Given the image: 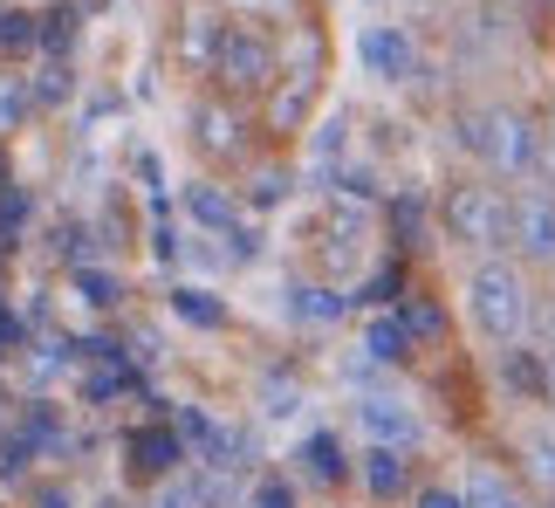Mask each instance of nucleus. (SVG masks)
Here are the masks:
<instances>
[{"label":"nucleus","mask_w":555,"mask_h":508,"mask_svg":"<svg viewBox=\"0 0 555 508\" xmlns=\"http://www.w3.org/2000/svg\"><path fill=\"white\" fill-rule=\"evenodd\" d=\"M466 316H474L480 336H494V344H515L528 330V282L515 262H480L466 275Z\"/></svg>","instance_id":"1"},{"label":"nucleus","mask_w":555,"mask_h":508,"mask_svg":"<svg viewBox=\"0 0 555 508\" xmlns=\"http://www.w3.org/2000/svg\"><path fill=\"white\" fill-rule=\"evenodd\" d=\"M446 234L466 247H501V241H515V206L494 186H453L446 193Z\"/></svg>","instance_id":"2"},{"label":"nucleus","mask_w":555,"mask_h":508,"mask_svg":"<svg viewBox=\"0 0 555 508\" xmlns=\"http://www.w3.org/2000/svg\"><path fill=\"white\" fill-rule=\"evenodd\" d=\"M460 138L474 144L494 173H535V124L521 111H480V117H466Z\"/></svg>","instance_id":"3"},{"label":"nucleus","mask_w":555,"mask_h":508,"mask_svg":"<svg viewBox=\"0 0 555 508\" xmlns=\"http://www.w3.org/2000/svg\"><path fill=\"white\" fill-rule=\"evenodd\" d=\"M212 69H220L233 90H261V82L274 76V49L254 28H227L220 49H212Z\"/></svg>","instance_id":"4"},{"label":"nucleus","mask_w":555,"mask_h":508,"mask_svg":"<svg viewBox=\"0 0 555 508\" xmlns=\"http://www.w3.org/2000/svg\"><path fill=\"white\" fill-rule=\"evenodd\" d=\"M357 62H364L377 82H404V76H412V62H418V49H412V35H404V28L371 21V28L357 35Z\"/></svg>","instance_id":"5"},{"label":"nucleus","mask_w":555,"mask_h":508,"mask_svg":"<svg viewBox=\"0 0 555 508\" xmlns=\"http://www.w3.org/2000/svg\"><path fill=\"white\" fill-rule=\"evenodd\" d=\"M357 427H364L371 447H418V433H425L404 398H364V406H357Z\"/></svg>","instance_id":"6"},{"label":"nucleus","mask_w":555,"mask_h":508,"mask_svg":"<svg viewBox=\"0 0 555 508\" xmlns=\"http://www.w3.org/2000/svg\"><path fill=\"white\" fill-rule=\"evenodd\" d=\"M124 460H131L138 474H152V481H172L179 460H185V440H179V427H138L124 440Z\"/></svg>","instance_id":"7"},{"label":"nucleus","mask_w":555,"mask_h":508,"mask_svg":"<svg viewBox=\"0 0 555 508\" xmlns=\"http://www.w3.org/2000/svg\"><path fill=\"white\" fill-rule=\"evenodd\" d=\"M515 247L535 254V262H555V200L548 193L515 200Z\"/></svg>","instance_id":"8"},{"label":"nucleus","mask_w":555,"mask_h":508,"mask_svg":"<svg viewBox=\"0 0 555 508\" xmlns=\"http://www.w3.org/2000/svg\"><path fill=\"white\" fill-rule=\"evenodd\" d=\"M172 316H179V323H192V330H227V303L206 282H179L172 289Z\"/></svg>","instance_id":"9"},{"label":"nucleus","mask_w":555,"mask_h":508,"mask_svg":"<svg viewBox=\"0 0 555 508\" xmlns=\"http://www.w3.org/2000/svg\"><path fill=\"white\" fill-rule=\"evenodd\" d=\"M404 481H412V468H404V447H371V454H364V488H371L377 501H398Z\"/></svg>","instance_id":"10"},{"label":"nucleus","mask_w":555,"mask_h":508,"mask_svg":"<svg viewBox=\"0 0 555 508\" xmlns=\"http://www.w3.org/2000/svg\"><path fill=\"white\" fill-rule=\"evenodd\" d=\"M364 351H371V365H404V357H412V330H404V316H371V323H364Z\"/></svg>","instance_id":"11"},{"label":"nucleus","mask_w":555,"mask_h":508,"mask_svg":"<svg viewBox=\"0 0 555 508\" xmlns=\"http://www.w3.org/2000/svg\"><path fill=\"white\" fill-rule=\"evenodd\" d=\"M295 460H302V474L315 481V488H336V481L350 474V468H344V447H336V433H309Z\"/></svg>","instance_id":"12"},{"label":"nucleus","mask_w":555,"mask_h":508,"mask_svg":"<svg viewBox=\"0 0 555 508\" xmlns=\"http://www.w3.org/2000/svg\"><path fill=\"white\" fill-rule=\"evenodd\" d=\"M185 214L206 227V234H227V227H241V214H233V200L220 193V186H185Z\"/></svg>","instance_id":"13"},{"label":"nucleus","mask_w":555,"mask_h":508,"mask_svg":"<svg viewBox=\"0 0 555 508\" xmlns=\"http://www.w3.org/2000/svg\"><path fill=\"white\" fill-rule=\"evenodd\" d=\"M288 316H295V323H336V316H344V295L315 289V282H295L288 289Z\"/></svg>","instance_id":"14"},{"label":"nucleus","mask_w":555,"mask_h":508,"mask_svg":"<svg viewBox=\"0 0 555 508\" xmlns=\"http://www.w3.org/2000/svg\"><path fill=\"white\" fill-rule=\"evenodd\" d=\"M41 41V21L28 8H0V55H21V49H35Z\"/></svg>","instance_id":"15"},{"label":"nucleus","mask_w":555,"mask_h":508,"mask_svg":"<svg viewBox=\"0 0 555 508\" xmlns=\"http://www.w3.org/2000/svg\"><path fill=\"white\" fill-rule=\"evenodd\" d=\"M501 378H507L515 392H528V398H542V392H548L542 357H528V351H507V357H501Z\"/></svg>","instance_id":"16"},{"label":"nucleus","mask_w":555,"mask_h":508,"mask_svg":"<svg viewBox=\"0 0 555 508\" xmlns=\"http://www.w3.org/2000/svg\"><path fill=\"white\" fill-rule=\"evenodd\" d=\"M192 124H199V144H206V152H233V111H227V103H199Z\"/></svg>","instance_id":"17"},{"label":"nucleus","mask_w":555,"mask_h":508,"mask_svg":"<svg viewBox=\"0 0 555 508\" xmlns=\"http://www.w3.org/2000/svg\"><path fill=\"white\" fill-rule=\"evenodd\" d=\"M28 214H35V200L21 193V186H0V254L14 247V234L28 227Z\"/></svg>","instance_id":"18"},{"label":"nucleus","mask_w":555,"mask_h":508,"mask_svg":"<svg viewBox=\"0 0 555 508\" xmlns=\"http://www.w3.org/2000/svg\"><path fill=\"white\" fill-rule=\"evenodd\" d=\"M466 508H528V501L507 488L501 474H474V481H466Z\"/></svg>","instance_id":"19"},{"label":"nucleus","mask_w":555,"mask_h":508,"mask_svg":"<svg viewBox=\"0 0 555 508\" xmlns=\"http://www.w3.org/2000/svg\"><path fill=\"white\" fill-rule=\"evenodd\" d=\"M261 412H268V419H288V412H302V385H295L288 371H274L268 385H261Z\"/></svg>","instance_id":"20"},{"label":"nucleus","mask_w":555,"mask_h":508,"mask_svg":"<svg viewBox=\"0 0 555 508\" xmlns=\"http://www.w3.org/2000/svg\"><path fill=\"white\" fill-rule=\"evenodd\" d=\"M76 295H82L90 309H111V303H124L117 275H103V268H76Z\"/></svg>","instance_id":"21"},{"label":"nucleus","mask_w":555,"mask_h":508,"mask_svg":"<svg viewBox=\"0 0 555 508\" xmlns=\"http://www.w3.org/2000/svg\"><path fill=\"white\" fill-rule=\"evenodd\" d=\"M398 316H404V330H412V336H446V316H439V303H404Z\"/></svg>","instance_id":"22"},{"label":"nucleus","mask_w":555,"mask_h":508,"mask_svg":"<svg viewBox=\"0 0 555 508\" xmlns=\"http://www.w3.org/2000/svg\"><path fill=\"white\" fill-rule=\"evenodd\" d=\"M35 454H41V447H35V440H28V433H14V440H0V474H8V481H14V474H28V460H35Z\"/></svg>","instance_id":"23"},{"label":"nucleus","mask_w":555,"mask_h":508,"mask_svg":"<svg viewBox=\"0 0 555 508\" xmlns=\"http://www.w3.org/2000/svg\"><path fill=\"white\" fill-rule=\"evenodd\" d=\"M302 103H309V76L295 82V90H282V97H274V124H295V117H302Z\"/></svg>","instance_id":"24"},{"label":"nucleus","mask_w":555,"mask_h":508,"mask_svg":"<svg viewBox=\"0 0 555 508\" xmlns=\"http://www.w3.org/2000/svg\"><path fill=\"white\" fill-rule=\"evenodd\" d=\"M152 508H199V495H192V481H165L152 495Z\"/></svg>","instance_id":"25"},{"label":"nucleus","mask_w":555,"mask_h":508,"mask_svg":"<svg viewBox=\"0 0 555 508\" xmlns=\"http://www.w3.org/2000/svg\"><path fill=\"white\" fill-rule=\"evenodd\" d=\"M254 508H295V488L288 481H261V488H254Z\"/></svg>","instance_id":"26"},{"label":"nucleus","mask_w":555,"mask_h":508,"mask_svg":"<svg viewBox=\"0 0 555 508\" xmlns=\"http://www.w3.org/2000/svg\"><path fill=\"white\" fill-rule=\"evenodd\" d=\"M391 220H398V234H404V241H412V234H418V220H425V214H418V200H412V193H404V200L391 206Z\"/></svg>","instance_id":"27"},{"label":"nucleus","mask_w":555,"mask_h":508,"mask_svg":"<svg viewBox=\"0 0 555 508\" xmlns=\"http://www.w3.org/2000/svg\"><path fill=\"white\" fill-rule=\"evenodd\" d=\"M282 193H288V179H282V173H261V179H254V206H274Z\"/></svg>","instance_id":"28"},{"label":"nucleus","mask_w":555,"mask_h":508,"mask_svg":"<svg viewBox=\"0 0 555 508\" xmlns=\"http://www.w3.org/2000/svg\"><path fill=\"white\" fill-rule=\"evenodd\" d=\"M41 41H49V49H55V55H62V49H69V14H55V21H49V28H41Z\"/></svg>","instance_id":"29"},{"label":"nucleus","mask_w":555,"mask_h":508,"mask_svg":"<svg viewBox=\"0 0 555 508\" xmlns=\"http://www.w3.org/2000/svg\"><path fill=\"white\" fill-rule=\"evenodd\" d=\"M418 508H466V495H453V488H425Z\"/></svg>","instance_id":"30"},{"label":"nucleus","mask_w":555,"mask_h":508,"mask_svg":"<svg viewBox=\"0 0 555 508\" xmlns=\"http://www.w3.org/2000/svg\"><path fill=\"white\" fill-rule=\"evenodd\" d=\"M62 90H69V82H62V69H41V82H35V97H41V103H55Z\"/></svg>","instance_id":"31"},{"label":"nucleus","mask_w":555,"mask_h":508,"mask_svg":"<svg viewBox=\"0 0 555 508\" xmlns=\"http://www.w3.org/2000/svg\"><path fill=\"white\" fill-rule=\"evenodd\" d=\"M542 371H548V398H555V309H548V344H542Z\"/></svg>","instance_id":"32"},{"label":"nucleus","mask_w":555,"mask_h":508,"mask_svg":"<svg viewBox=\"0 0 555 508\" xmlns=\"http://www.w3.org/2000/svg\"><path fill=\"white\" fill-rule=\"evenodd\" d=\"M391 289H398V268H384V275H377V282L364 289V303H384V295H391Z\"/></svg>","instance_id":"33"}]
</instances>
